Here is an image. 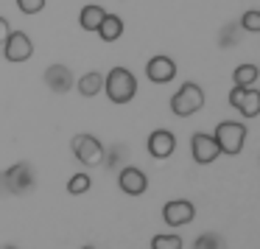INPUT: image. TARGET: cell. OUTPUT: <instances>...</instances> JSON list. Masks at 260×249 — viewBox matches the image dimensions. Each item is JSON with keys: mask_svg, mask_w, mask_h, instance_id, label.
<instances>
[{"mask_svg": "<svg viewBox=\"0 0 260 249\" xmlns=\"http://www.w3.org/2000/svg\"><path fill=\"white\" fill-rule=\"evenodd\" d=\"M104 92L112 104H129L137 96V79L129 68H112L104 76Z\"/></svg>", "mask_w": 260, "mask_h": 249, "instance_id": "6da1fadb", "label": "cell"}, {"mask_svg": "<svg viewBox=\"0 0 260 249\" xmlns=\"http://www.w3.org/2000/svg\"><path fill=\"white\" fill-rule=\"evenodd\" d=\"M202 107H204V90L196 81H185V84L174 92V98H171V112H174L176 118H190V115H196Z\"/></svg>", "mask_w": 260, "mask_h": 249, "instance_id": "7a4b0ae2", "label": "cell"}, {"mask_svg": "<svg viewBox=\"0 0 260 249\" xmlns=\"http://www.w3.org/2000/svg\"><path fill=\"white\" fill-rule=\"evenodd\" d=\"M246 126L238 123V120H221L218 126H215L213 137L215 143H218L221 154H230V157H235V154L243 151V143H246Z\"/></svg>", "mask_w": 260, "mask_h": 249, "instance_id": "3957f363", "label": "cell"}, {"mask_svg": "<svg viewBox=\"0 0 260 249\" xmlns=\"http://www.w3.org/2000/svg\"><path fill=\"white\" fill-rule=\"evenodd\" d=\"M70 148H73L76 160H79L81 165H87V168L104 165V160H107V151H104L101 140L92 137V135H76L73 140H70Z\"/></svg>", "mask_w": 260, "mask_h": 249, "instance_id": "277c9868", "label": "cell"}, {"mask_svg": "<svg viewBox=\"0 0 260 249\" xmlns=\"http://www.w3.org/2000/svg\"><path fill=\"white\" fill-rule=\"evenodd\" d=\"M3 176H6V188L12 196H25L37 188V174L28 163H14L9 171H3Z\"/></svg>", "mask_w": 260, "mask_h": 249, "instance_id": "5b68a950", "label": "cell"}, {"mask_svg": "<svg viewBox=\"0 0 260 249\" xmlns=\"http://www.w3.org/2000/svg\"><path fill=\"white\" fill-rule=\"evenodd\" d=\"M3 56L12 65L28 62L34 56V42H31V37L25 31H9L6 40H3Z\"/></svg>", "mask_w": 260, "mask_h": 249, "instance_id": "8992f818", "label": "cell"}, {"mask_svg": "<svg viewBox=\"0 0 260 249\" xmlns=\"http://www.w3.org/2000/svg\"><path fill=\"white\" fill-rule=\"evenodd\" d=\"M190 154H193V160H196L199 165H213L215 160L221 157V148H218V143H215L213 135L196 132V135L190 137Z\"/></svg>", "mask_w": 260, "mask_h": 249, "instance_id": "52a82bcc", "label": "cell"}, {"mask_svg": "<svg viewBox=\"0 0 260 249\" xmlns=\"http://www.w3.org/2000/svg\"><path fill=\"white\" fill-rule=\"evenodd\" d=\"M230 104L243 115V118H257L260 115V92H257V87H232Z\"/></svg>", "mask_w": 260, "mask_h": 249, "instance_id": "ba28073f", "label": "cell"}, {"mask_svg": "<svg viewBox=\"0 0 260 249\" xmlns=\"http://www.w3.org/2000/svg\"><path fill=\"white\" fill-rule=\"evenodd\" d=\"M162 219L168 227H185L196 219V204L190 199H174L162 207Z\"/></svg>", "mask_w": 260, "mask_h": 249, "instance_id": "9c48e42d", "label": "cell"}, {"mask_svg": "<svg viewBox=\"0 0 260 249\" xmlns=\"http://www.w3.org/2000/svg\"><path fill=\"white\" fill-rule=\"evenodd\" d=\"M146 76H148V81H154V84H168V81L176 79V62L171 56H165V53L151 56L148 65H146Z\"/></svg>", "mask_w": 260, "mask_h": 249, "instance_id": "30bf717a", "label": "cell"}, {"mask_svg": "<svg viewBox=\"0 0 260 249\" xmlns=\"http://www.w3.org/2000/svg\"><path fill=\"white\" fill-rule=\"evenodd\" d=\"M148 154H151L154 160H168L171 154L176 151V137L171 129H154L151 135H148V143H146Z\"/></svg>", "mask_w": 260, "mask_h": 249, "instance_id": "8fae6325", "label": "cell"}, {"mask_svg": "<svg viewBox=\"0 0 260 249\" xmlns=\"http://www.w3.org/2000/svg\"><path fill=\"white\" fill-rule=\"evenodd\" d=\"M45 84L51 92H56V96H64V92L73 90L76 79H73V70L68 68V65H51V68H45Z\"/></svg>", "mask_w": 260, "mask_h": 249, "instance_id": "7c38bea8", "label": "cell"}, {"mask_svg": "<svg viewBox=\"0 0 260 249\" xmlns=\"http://www.w3.org/2000/svg\"><path fill=\"white\" fill-rule=\"evenodd\" d=\"M118 188L123 193H129V196H140V193L148 191V176L140 168H135V165H126L118 174Z\"/></svg>", "mask_w": 260, "mask_h": 249, "instance_id": "4fadbf2b", "label": "cell"}, {"mask_svg": "<svg viewBox=\"0 0 260 249\" xmlns=\"http://www.w3.org/2000/svg\"><path fill=\"white\" fill-rule=\"evenodd\" d=\"M95 34L101 37L104 42H115V40H120L123 37V20L118 17V14H104V20L98 23V28H95Z\"/></svg>", "mask_w": 260, "mask_h": 249, "instance_id": "5bb4252c", "label": "cell"}, {"mask_svg": "<svg viewBox=\"0 0 260 249\" xmlns=\"http://www.w3.org/2000/svg\"><path fill=\"white\" fill-rule=\"evenodd\" d=\"M76 90H79V96H84V98H95L98 92H104V73H98V70L84 73L79 81H76Z\"/></svg>", "mask_w": 260, "mask_h": 249, "instance_id": "9a60e30c", "label": "cell"}, {"mask_svg": "<svg viewBox=\"0 0 260 249\" xmlns=\"http://www.w3.org/2000/svg\"><path fill=\"white\" fill-rule=\"evenodd\" d=\"M104 14H107V9H104V6H98V3H87V6L79 12V25L84 31H95L98 23L104 20Z\"/></svg>", "mask_w": 260, "mask_h": 249, "instance_id": "2e32d148", "label": "cell"}, {"mask_svg": "<svg viewBox=\"0 0 260 249\" xmlns=\"http://www.w3.org/2000/svg\"><path fill=\"white\" fill-rule=\"evenodd\" d=\"M257 79H260L257 65H238L232 70V84L235 87H257Z\"/></svg>", "mask_w": 260, "mask_h": 249, "instance_id": "e0dca14e", "label": "cell"}, {"mask_svg": "<svg viewBox=\"0 0 260 249\" xmlns=\"http://www.w3.org/2000/svg\"><path fill=\"white\" fill-rule=\"evenodd\" d=\"M193 249H226V241L218 232H202V235L193 241Z\"/></svg>", "mask_w": 260, "mask_h": 249, "instance_id": "ac0fdd59", "label": "cell"}, {"mask_svg": "<svg viewBox=\"0 0 260 249\" xmlns=\"http://www.w3.org/2000/svg\"><path fill=\"white\" fill-rule=\"evenodd\" d=\"M90 188H92L90 174H73L68 182V193H73V196H81V193H87Z\"/></svg>", "mask_w": 260, "mask_h": 249, "instance_id": "d6986e66", "label": "cell"}, {"mask_svg": "<svg viewBox=\"0 0 260 249\" xmlns=\"http://www.w3.org/2000/svg\"><path fill=\"white\" fill-rule=\"evenodd\" d=\"M185 243H182L179 235H154L151 238V249H182Z\"/></svg>", "mask_w": 260, "mask_h": 249, "instance_id": "ffe728a7", "label": "cell"}, {"mask_svg": "<svg viewBox=\"0 0 260 249\" xmlns=\"http://www.w3.org/2000/svg\"><path fill=\"white\" fill-rule=\"evenodd\" d=\"M241 28L249 31V34H257V31H260V12H257V9H249V12L243 14V17H241Z\"/></svg>", "mask_w": 260, "mask_h": 249, "instance_id": "44dd1931", "label": "cell"}, {"mask_svg": "<svg viewBox=\"0 0 260 249\" xmlns=\"http://www.w3.org/2000/svg\"><path fill=\"white\" fill-rule=\"evenodd\" d=\"M17 9L23 14H40L45 9V0H17Z\"/></svg>", "mask_w": 260, "mask_h": 249, "instance_id": "7402d4cb", "label": "cell"}, {"mask_svg": "<svg viewBox=\"0 0 260 249\" xmlns=\"http://www.w3.org/2000/svg\"><path fill=\"white\" fill-rule=\"evenodd\" d=\"M12 31V25H9L6 17H0V45H3V40H6V34Z\"/></svg>", "mask_w": 260, "mask_h": 249, "instance_id": "603a6c76", "label": "cell"}, {"mask_svg": "<svg viewBox=\"0 0 260 249\" xmlns=\"http://www.w3.org/2000/svg\"><path fill=\"white\" fill-rule=\"evenodd\" d=\"M0 196H9V188H6V176L0 171Z\"/></svg>", "mask_w": 260, "mask_h": 249, "instance_id": "cb8c5ba5", "label": "cell"}, {"mask_svg": "<svg viewBox=\"0 0 260 249\" xmlns=\"http://www.w3.org/2000/svg\"><path fill=\"white\" fill-rule=\"evenodd\" d=\"M3 249H17V246H3Z\"/></svg>", "mask_w": 260, "mask_h": 249, "instance_id": "d4e9b609", "label": "cell"}, {"mask_svg": "<svg viewBox=\"0 0 260 249\" xmlns=\"http://www.w3.org/2000/svg\"><path fill=\"white\" fill-rule=\"evenodd\" d=\"M81 249H95V246H81Z\"/></svg>", "mask_w": 260, "mask_h": 249, "instance_id": "484cf974", "label": "cell"}]
</instances>
